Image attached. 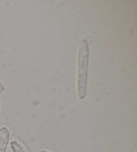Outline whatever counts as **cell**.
Wrapping results in <instances>:
<instances>
[{
	"mask_svg": "<svg viewBox=\"0 0 137 152\" xmlns=\"http://www.w3.org/2000/svg\"><path fill=\"white\" fill-rule=\"evenodd\" d=\"M4 90V86L3 85H2V83L0 82V93L3 92Z\"/></svg>",
	"mask_w": 137,
	"mask_h": 152,
	"instance_id": "cell-5",
	"label": "cell"
},
{
	"mask_svg": "<svg viewBox=\"0 0 137 152\" xmlns=\"http://www.w3.org/2000/svg\"><path fill=\"white\" fill-rule=\"evenodd\" d=\"M88 61V44L86 40H82L79 47L77 60V94L80 100L85 98L86 94Z\"/></svg>",
	"mask_w": 137,
	"mask_h": 152,
	"instance_id": "cell-1",
	"label": "cell"
},
{
	"mask_svg": "<svg viewBox=\"0 0 137 152\" xmlns=\"http://www.w3.org/2000/svg\"><path fill=\"white\" fill-rule=\"evenodd\" d=\"M41 152H49V151H42Z\"/></svg>",
	"mask_w": 137,
	"mask_h": 152,
	"instance_id": "cell-6",
	"label": "cell"
},
{
	"mask_svg": "<svg viewBox=\"0 0 137 152\" xmlns=\"http://www.w3.org/2000/svg\"><path fill=\"white\" fill-rule=\"evenodd\" d=\"M12 140L13 141H15L16 142L19 146L20 147V148L22 149V152H31L30 149L28 148V146L26 145L25 143L23 142L22 141V140L21 138H20L19 137H17V135H13L12 137Z\"/></svg>",
	"mask_w": 137,
	"mask_h": 152,
	"instance_id": "cell-3",
	"label": "cell"
},
{
	"mask_svg": "<svg viewBox=\"0 0 137 152\" xmlns=\"http://www.w3.org/2000/svg\"><path fill=\"white\" fill-rule=\"evenodd\" d=\"M10 137V133L6 127L0 129V152H6Z\"/></svg>",
	"mask_w": 137,
	"mask_h": 152,
	"instance_id": "cell-2",
	"label": "cell"
},
{
	"mask_svg": "<svg viewBox=\"0 0 137 152\" xmlns=\"http://www.w3.org/2000/svg\"><path fill=\"white\" fill-rule=\"evenodd\" d=\"M11 148L12 149L13 152H22V149L20 148L19 145L15 141H12L11 143Z\"/></svg>",
	"mask_w": 137,
	"mask_h": 152,
	"instance_id": "cell-4",
	"label": "cell"
}]
</instances>
